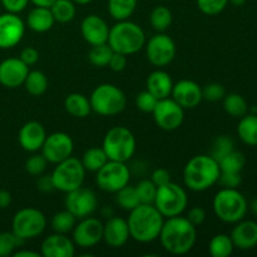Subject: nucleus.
Masks as SVG:
<instances>
[{
  "mask_svg": "<svg viewBox=\"0 0 257 257\" xmlns=\"http://www.w3.org/2000/svg\"><path fill=\"white\" fill-rule=\"evenodd\" d=\"M161 243L167 252L172 255H185L190 252L197 240V230L187 217L175 216L163 222L160 232Z\"/></svg>",
  "mask_w": 257,
  "mask_h": 257,
  "instance_id": "f257e3e1",
  "label": "nucleus"
},
{
  "mask_svg": "<svg viewBox=\"0 0 257 257\" xmlns=\"http://www.w3.org/2000/svg\"><path fill=\"white\" fill-rule=\"evenodd\" d=\"M155 205L140 203L130 211L128 228L131 237L141 243H150L160 237L165 220Z\"/></svg>",
  "mask_w": 257,
  "mask_h": 257,
  "instance_id": "f03ea898",
  "label": "nucleus"
},
{
  "mask_svg": "<svg viewBox=\"0 0 257 257\" xmlns=\"http://www.w3.org/2000/svg\"><path fill=\"white\" fill-rule=\"evenodd\" d=\"M220 175V165L212 156L198 155L191 158L185 166L183 182L188 190L202 192L216 185Z\"/></svg>",
  "mask_w": 257,
  "mask_h": 257,
  "instance_id": "7ed1b4c3",
  "label": "nucleus"
},
{
  "mask_svg": "<svg viewBox=\"0 0 257 257\" xmlns=\"http://www.w3.org/2000/svg\"><path fill=\"white\" fill-rule=\"evenodd\" d=\"M108 44L113 52L128 55L140 52L146 44V34L142 28L130 20H122L109 29Z\"/></svg>",
  "mask_w": 257,
  "mask_h": 257,
  "instance_id": "20e7f679",
  "label": "nucleus"
},
{
  "mask_svg": "<svg viewBox=\"0 0 257 257\" xmlns=\"http://www.w3.org/2000/svg\"><path fill=\"white\" fill-rule=\"evenodd\" d=\"M212 207L218 220L226 223H236L243 220L248 210L245 196L237 188L225 187L216 193Z\"/></svg>",
  "mask_w": 257,
  "mask_h": 257,
  "instance_id": "39448f33",
  "label": "nucleus"
},
{
  "mask_svg": "<svg viewBox=\"0 0 257 257\" xmlns=\"http://www.w3.org/2000/svg\"><path fill=\"white\" fill-rule=\"evenodd\" d=\"M92 110L99 115L110 117L119 114L127 105V97L124 92L117 85L104 83L95 87L89 97Z\"/></svg>",
  "mask_w": 257,
  "mask_h": 257,
  "instance_id": "423d86ee",
  "label": "nucleus"
},
{
  "mask_svg": "<svg viewBox=\"0 0 257 257\" xmlns=\"http://www.w3.org/2000/svg\"><path fill=\"white\" fill-rule=\"evenodd\" d=\"M136 138L128 128L117 125L110 128L104 136L102 148L108 160L127 162L136 152Z\"/></svg>",
  "mask_w": 257,
  "mask_h": 257,
  "instance_id": "0eeeda50",
  "label": "nucleus"
},
{
  "mask_svg": "<svg viewBox=\"0 0 257 257\" xmlns=\"http://www.w3.org/2000/svg\"><path fill=\"white\" fill-rule=\"evenodd\" d=\"M155 207L161 212L163 217H175L182 215L188 205L187 192L177 183L170 181L166 185L157 187Z\"/></svg>",
  "mask_w": 257,
  "mask_h": 257,
  "instance_id": "6e6552de",
  "label": "nucleus"
},
{
  "mask_svg": "<svg viewBox=\"0 0 257 257\" xmlns=\"http://www.w3.org/2000/svg\"><path fill=\"white\" fill-rule=\"evenodd\" d=\"M85 168L82 161L70 156L67 160L55 165L52 172V180L55 190L68 193L83 186L85 178Z\"/></svg>",
  "mask_w": 257,
  "mask_h": 257,
  "instance_id": "1a4fd4ad",
  "label": "nucleus"
},
{
  "mask_svg": "<svg viewBox=\"0 0 257 257\" xmlns=\"http://www.w3.org/2000/svg\"><path fill=\"white\" fill-rule=\"evenodd\" d=\"M13 232L22 240H32L44 232L47 227V217L40 210L25 207L18 211L13 217Z\"/></svg>",
  "mask_w": 257,
  "mask_h": 257,
  "instance_id": "9d476101",
  "label": "nucleus"
},
{
  "mask_svg": "<svg viewBox=\"0 0 257 257\" xmlns=\"http://www.w3.org/2000/svg\"><path fill=\"white\" fill-rule=\"evenodd\" d=\"M131 180V171L125 162L108 161L99 171H97V185L102 191L115 193L127 186Z\"/></svg>",
  "mask_w": 257,
  "mask_h": 257,
  "instance_id": "9b49d317",
  "label": "nucleus"
},
{
  "mask_svg": "<svg viewBox=\"0 0 257 257\" xmlns=\"http://www.w3.org/2000/svg\"><path fill=\"white\" fill-rule=\"evenodd\" d=\"M156 124L163 131H175L185 119V109L173 98L158 99L152 112Z\"/></svg>",
  "mask_w": 257,
  "mask_h": 257,
  "instance_id": "f8f14e48",
  "label": "nucleus"
},
{
  "mask_svg": "<svg viewBox=\"0 0 257 257\" xmlns=\"http://www.w3.org/2000/svg\"><path fill=\"white\" fill-rule=\"evenodd\" d=\"M146 53L151 64L155 67H166L175 59L177 48L172 38L165 33H158L148 40Z\"/></svg>",
  "mask_w": 257,
  "mask_h": 257,
  "instance_id": "ddd939ff",
  "label": "nucleus"
},
{
  "mask_svg": "<svg viewBox=\"0 0 257 257\" xmlns=\"http://www.w3.org/2000/svg\"><path fill=\"white\" fill-rule=\"evenodd\" d=\"M98 207V198L89 188L83 186L67 193L65 197V210L72 212L77 220L92 216Z\"/></svg>",
  "mask_w": 257,
  "mask_h": 257,
  "instance_id": "4468645a",
  "label": "nucleus"
},
{
  "mask_svg": "<svg viewBox=\"0 0 257 257\" xmlns=\"http://www.w3.org/2000/svg\"><path fill=\"white\" fill-rule=\"evenodd\" d=\"M74 150V143L68 133L55 132L47 136L42 147V155L44 156L48 163H57L67 160L72 156Z\"/></svg>",
  "mask_w": 257,
  "mask_h": 257,
  "instance_id": "2eb2a0df",
  "label": "nucleus"
},
{
  "mask_svg": "<svg viewBox=\"0 0 257 257\" xmlns=\"http://www.w3.org/2000/svg\"><path fill=\"white\" fill-rule=\"evenodd\" d=\"M72 232L75 245L83 248L94 247L103 240V223L98 218L88 216L78 225L75 223Z\"/></svg>",
  "mask_w": 257,
  "mask_h": 257,
  "instance_id": "dca6fc26",
  "label": "nucleus"
},
{
  "mask_svg": "<svg viewBox=\"0 0 257 257\" xmlns=\"http://www.w3.org/2000/svg\"><path fill=\"white\" fill-rule=\"evenodd\" d=\"M25 25L22 18L14 13L0 15V49H10L22 42Z\"/></svg>",
  "mask_w": 257,
  "mask_h": 257,
  "instance_id": "f3484780",
  "label": "nucleus"
},
{
  "mask_svg": "<svg viewBox=\"0 0 257 257\" xmlns=\"http://www.w3.org/2000/svg\"><path fill=\"white\" fill-rule=\"evenodd\" d=\"M29 67L20 58H8L0 63V84L14 89L24 84Z\"/></svg>",
  "mask_w": 257,
  "mask_h": 257,
  "instance_id": "a211bd4d",
  "label": "nucleus"
},
{
  "mask_svg": "<svg viewBox=\"0 0 257 257\" xmlns=\"http://www.w3.org/2000/svg\"><path fill=\"white\" fill-rule=\"evenodd\" d=\"M171 95L183 109H192L203 99L202 88L190 79H182L173 84Z\"/></svg>",
  "mask_w": 257,
  "mask_h": 257,
  "instance_id": "6ab92c4d",
  "label": "nucleus"
},
{
  "mask_svg": "<svg viewBox=\"0 0 257 257\" xmlns=\"http://www.w3.org/2000/svg\"><path fill=\"white\" fill-rule=\"evenodd\" d=\"M108 24L103 18L98 17L95 14H90L82 20L80 24V32H82L83 39L93 45L103 44L108 42V35H109Z\"/></svg>",
  "mask_w": 257,
  "mask_h": 257,
  "instance_id": "aec40b11",
  "label": "nucleus"
},
{
  "mask_svg": "<svg viewBox=\"0 0 257 257\" xmlns=\"http://www.w3.org/2000/svg\"><path fill=\"white\" fill-rule=\"evenodd\" d=\"M75 243L64 233H53L44 238L40 247V255L44 257H73Z\"/></svg>",
  "mask_w": 257,
  "mask_h": 257,
  "instance_id": "412c9836",
  "label": "nucleus"
},
{
  "mask_svg": "<svg viewBox=\"0 0 257 257\" xmlns=\"http://www.w3.org/2000/svg\"><path fill=\"white\" fill-rule=\"evenodd\" d=\"M45 138H47L45 128L43 127L42 123L37 122V120H30V122L25 123L20 128L19 136H18V140H19L23 150L32 153L42 150Z\"/></svg>",
  "mask_w": 257,
  "mask_h": 257,
  "instance_id": "4be33fe9",
  "label": "nucleus"
},
{
  "mask_svg": "<svg viewBox=\"0 0 257 257\" xmlns=\"http://www.w3.org/2000/svg\"><path fill=\"white\" fill-rule=\"evenodd\" d=\"M131 237L127 220L122 217H110L103 225V241L109 247L119 248L127 243Z\"/></svg>",
  "mask_w": 257,
  "mask_h": 257,
  "instance_id": "5701e85b",
  "label": "nucleus"
},
{
  "mask_svg": "<svg viewBox=\"0 0 257 257\" xmlns=\"http://www.w3.org/2000/svg\"><path fill=\"white\" fill-rule=\"evenodd\" d=\"M230 236L235 247L243 251L251 250L257 246V222L251 220L238 221Z\"/></svg>",
  "mask_w": 257,
  "mask_h": 257,
  "instance_id": "b1692460",
  "label": "nucleus"
},
{
  "mask_svg": "<svg viewBox=\"0 0 257 257\" xmlns=\"http://www.w3.org/2000/svg\"><path fill=\"white\" fill-rule=\"evenodd\" d=\"M173 82L171 75L165 70H155L147 78V90L157 99L168 98L172 93Z\"/></svg>",
  "mask_w": 257,
  "mask_h": 257,
  "instance_id": "393cba45",
  "label": "nucleus"
},
{
  "mask_svg": "<svg viewBox=\"0 0 257 257\" xmlns=\"http://www.w3.org/2000/svg\"><path fill=\"white\" fill-rule=\"evenodd\" d=\"M55 20L49 8L35 7L28 14L27 24L30 30L35 33H45L54 25Z\"/></svg>",
  "mask_w": 257,
  "mask_h": 257,
  "instance_id": "a878e982",
  "label": "nucleus"
},
{
  "mask_svg": "<svg viewBox=\"0 0 257 257\" xmlns=\"http://www.w3.org/2000/svg\"><path fill=\"white\" fill-rule=\"evenodd\" d=\"M65 110L69 113L72 117L75 118H85L92 112L89 98L85 97L80 93H70L64 99Z\"/></svg>",
  "mask_w": 257,
  "mask_h": 257,
  "instance_id": "bb28decb",
  "label": "nucleus"
},
{
  "mask_svg": "<svg viewBox=\"0 0 257 257\" xmlns=\"http://www.w3.org/2000/svg\"><path fill=\"white\" fill-rule=\"evenodd\" d=\"M237 135L245 145L257 146V114H245L237 125Z\"/></svg>",
  "mask_w": 257,
  "mask_h": 257,
  "instance_id": "cd10ccee",
  "label": "nucleus"
},
{
  "mask_svg": "<svg viewBox=\"0 0 257 257\" xmlns=\"http://www.w3.org/2000/svg\"><path fill=\"white\" fill-rule=\"evenodd\" d=\"M137 8V0H108V13L117 22L128 20Z\"/></svg>",
  "mask_w": 257,
  "mask_h": 257,
  "instance_id": "c85d7f7f",
  "label": "nucleus"
},
{
  "mask_svg": "<svg viewBox=\"0 0 257 257\" xmlns=\"http://www.w3.org/2000/svg\"><path fill=\"white\" fill-rule=\"evenodd\" d=\"M50 12H52L54 20L58 23H69L75 18V3L73 0H55L50 5Z\"/></svg>",
  "mask_w": 257,
  "mask_h": 257,
  "instance_id": "c756f323",
  "label": "nucleus"
},
{
  "mask_svg": "<svg viewBox=\"0 0 257 257\" xmlns=\"http://www.w3.org/2000/svg\"><path fill=\"white\" fill-rule=\"evenodd\" d=\"M233 246L231 236L226 233H218L211 238L208 243V251L212 257H228L233 252Z\"/></svg>",
  "mask_w": 257,
  "mask_h": 257,
  "instance_id": "7c9ffc66",
  "label": "nucleus"
},
{
  "mask_svg": "<svg viewBox=\"0 0 257 257\" xmlns=\"http://www.w3.org/2000/svg\"><path fill=\"white\" fill-rule=\"evenodd\" d=\"M48 78L40 70H32L28 73L27 78H25L24 87L29 94L34 95V97H39V95L44 94L48 89Z\"/></svg>",
  "mask_w": 257,
  "mask_h": 257,
  "instance_id": "2f4dec72",
  "label": "nucleus"
},
{
  "mask_svg": "<svg viewBox=\"0 0 257 257\" xmlns=\"http://www.w3.org/2000/svg\"><path fill=\"white\" fill-rule=\"evenodd\" d=\"M80 161H82L85 171L97 172L109 160H108L107 155H105L104 150L102 147H92L85 151L84 155H83V158Z\"/></svg>",
  "mask_w": 257,
  "mask_h": 257,
  "instance_id": "473e14b6",
  "label": "nucleus"
},
{
  "mask_svg": "<svg viewBox=\"0 0 257 257\" xmlns=\"http://www.w3.org/2000/svg\"><path fill=\"white\" fill-rule=\"evenodd\" d=\"M223 108L226 113L235 118H241L247 114L248 105L245 98L238 93H231L223 97Z\"/></svg>",
  "mask_w": 257,
  "mask_h": 257,
  "instance_id": "72a5a7b5",
  "label": "nucleus"
},
{
  "mask_svg": "<svg viewBox=\"0 0 257 257\" xmlns=\"http://www.w3.org/2000/svg\"><path fill=\"white\" fill-rule=\"evenodd\" d=\"M172 13L165 5H158V7H156L151 12L150 15L151 25L158 33L166 32L171 27V24H172Z\"/></svg>",
  "mask_w": 257,
  "mask_h": 257,
  "instance_id": "f704fd0d",
  "label": "nucleus"
},
{
  "mask_svg": "<svg viewBox=\"0 0 257 257\" xmlns=\"http://www.w3.org/2000/svg\"><path fill=\"white\" fill-rule=\"evenodd\" d=\"M75 222H77V217L72 212H69L68 210L59 211L52 217V228L54 232L67 235V233L72 232Z\"/></svg>",
  "mask_w": 257,
  "mask_h": 257,
  "instance_id": "c9c22d12",
  "label": "nucleus"
},
{
  "mask_svg": "<svg viewBox=\"0 0 257 257\" xmlns=\"http://www.w3.org/2000/svg\"><path fill=\"white\" fill-rule=\"evenodd\" d=\"M245 156L238 151L233 150L225 157L218 161L221 172H232V173H241L243 167H245Z\"/></svg>",
  "mask_w": 257,
  "mask_h": 257,
  "instance_id": "e433bc0d",
  "label": "nucleus"
},
{
  "mask_svg": "<svg viewBox=\"0 0 257 257\" xmlns=\"http://www.w3.org/2000/svg\"><path fill=\"white\" fill-rule=\"evenodd\" d=\"M113 49L108 43H103V44L93 45L92 49L88 53V58L89 62L95 67H107L109 64V60L113 55Z\"/></svg>",
  "mask_w": 257,
  "mask_h": 257,
  "instance_id": "4c0bfd02",
  "label": "nucleus"
},
{
  "mask_svg": "<svg viewBox=\"0 0 257 257\" xmlns=\"http://www.w3.org/2000/svg\"><path fill=\"white\" fill-rule=\"evenodd\" d=\"M115 195H117L115 196L117 203L125 211L133 210V208L137 207L141 203L135 186H124V187L120 188L119 191H117Z\"/></svg>",
  "mask_w": 257,
  "mask_h": 257,
  "instance_id": "58836bf2",
  "label": "nucleus"
},
{
  "mask_svg": "<svg viewBox=\"0 0 257 257\" xmlns=\"http://www.w3.org/2000/svg\"><path fill=\"white\" fill-rule=\"evenodd\" d=\"M233 150H235V143H233L232 138L228 137V136H220V137L213 141L210 156H212L218 162L221 158L232 152Z\"/></svg>",
  "mask_w": 257,
  "mask_h": 257,
  "instance_id": "ea45409f",
  "label": "nucleus"
},
{
  "mask_svg": "<svg viewBox=\"0 0 257 257\" xmlns=\"http://www.w3.org/2000/svg\"><path fill=\"white\" fill-rule=\"evenodd\" d=\"M135 187L136 191H137V195L141 203H150V205H153L156 193H157V186L152 182V180L140 181Z\"/></svg>",
  "mask_w": 257,
  "mask_h": 257,
  "instance_id": "a19ab883",
  "label": "nucleus"
},
{
  "mask_svg": "<svg viewBox=\"0 0 257 257\" xmlns=\"http://www.w3.org/2000/svg\"><path fill=\"white\" fill-rule=\"evenodd\" d=\"M24 240L15 236L13 232H0V257H8L13 255L15 248L19 247Z\"/></svg>",
  "mask_w": 257,
  "mask_h": 257,
  "instance_id": "79ce46f5",
  "label": "nucleus"
},
{
  "mask_svg": "<svg viewBox=\"0 0 257 257\" xmlns=\"http://www.w3.org/2000/svg\"><path fill=\"white\" fill-rule=\"evenodd\" d=\"M228 0H197V7L203 14L217 15L225 10Z\"/></svg>",
  "mask_w": 257,
  "mask_h": 257,
  "instance_id": "37998d69",
  "label": "nucleus"
},
{
  "mask_svg": "<svg viewBox=\"0 0 257 257\" xmlns=\"http://www.w3.org/2000/svg\"><path fill=\"white\" fill-rule=\"evenodd\" d=\"M47 165L48 161L45 160L42 153L40 155H33L25 162V171L32 176H40L44 173Z\"/></svg>",
  "mask_w": 257,
  "mask_h": 257,
  "instance_id": "c03bdc74",
  "label": "nucleus"
},
{
  "mask_svg": "<svg viewBox=\"0 0 257 257\" xmlns=\"http://www.w3.org/2000/svg\"><path fill=\"white\" fill-rule=\"evenodd\" d=\"M157 102V98L148 90H143V92L138 93L137 97H136V105H137L138 109L145 113H152Z\"/></svg>",
  "mask_w": 257,
  "mask_h": 257,
  "instance_id": "a18cd8bd",
  "label": "nucleus"
},
{
  "mask_svg": "<svg viewBox=\"0 0 257 257\" xmlns=\"http://www.w3.org/2000/svg\"><path fill=\"white\" fill-rule=\"evenodd\" d=\"M203 99L210 100V102H218L222 100L226 95L225 87L220 83H210L202 88Z\"/></svg>",
  "mask_w": 257,
  "mask_h": 257,
  "instance_id": "49530a36",
  "label": "nucleus"
},
{
  "mask_svg": "<svg viewBox=\"0 0 257 257\" xmlns=\"http://www.w3.org/2000/svg\"><path fill=\"white\" fill-rule=\"evenodd\" d=\"M218 182L225 188H237L242 183V177H241V173L221 172Z\"/></svg>",
  "mask_w": 257,
  "mask_h": 257,
  "instance_id": "de8ad7c7",
  "label": "nucleus"
},
{
  "mask_svg": "<svg viewBox=\"0 0 257 257\" xmlns=\"http://www.w3.org/2000/svg\"><path fill=\"white\" fill-rule=\"evenodd\" d=\"M108 67L113 70V72H122L127 67V55L122 54V53H113L112 58L109 60Z\"/></svg>",
  "mask_w": 257,
  "mask_h": 257,
  "instance_id": "09e8293b",
  "label": "nucleus"
},
{
  "mask_svg": "<svg viewBox=\"0 0 257 257\" xmlns=\"http://www.w3.org/2000/svg\"><path fill=\"white\" fill-rule=\"evenodd\" d=\"M29 0H2V4L8 13L19 14L28 7Z\"/></svg>",
  "mask_w": 257,
  "mask_h": 257,
  "instance_id": "8fccbe9b",
  "label": "nucleus"
},
{
  "mask_svg": "<svg viewBox=\"0 0 257 257\" xmlns=\"http://www.w3.org/2000/svg\"><path fill=\"white\" fill-rule=\"evenodd\" d=\"M187 220L190 221L192 225H195L196 227L200 225H202L203 222H205L206 220V211L205 208L202 207H198V206H196V207L191 208L190 211H188V215H187Z\"/></svg>",
  "mask_w": 257,
  "mask_h": 257,
  "instance_id": "3c124183",
  "label": "nucleus"
},
{
  "mask_svg": "<svg viewBox=\"0 0 257 257\" xmlns=\"http://www.w3.org/2000/svg\"><path fill=\"white\" fill-rule=\"evenodd\" d=\"M19 58L29 67V65H34L39 60V52L35 48L27 47L20 52Z\"/></svg>",
  "mask_w": 257,
  "mask_h": 257,
  "instance_id": "603ef678",
  "label": "nucleus"
},
{
  "mask_svg": "<svg viewBox=\"0 0 257 257\" xmlns=\"http://www.w3.org/2000/svg\"><path fill=\"white\" fill-rule=\"evenodd\" d=\"M151 180H152V182L155 183L157 187H160V186L166 185V183L170 182L171 175L167 170H165V168H157V170L153 171L152 176H151Z\"/></svg>",
  "mask_w": 257,
  "mask_h": 257,
  "instance_id": "864d4df0",
  "label": "nucleus"
},
{
  "mask_svg": "<svg viewBox=\"0 0 257 257\" xmlns=\"http://www.w3.org/2000/svg\"><path fill=\"white\" fill-rule=\"evenodd\" d=\"M37 187L38 190L42 191V192H52L53 190H55L54 183H53V180H52V176L40 175V177L38 178L37 181Z\"/></svg>",
  "mask_w": 257,
  "mask_h": 257,
  "instance_id": "5fc2aeb1",
  "label": "nucleus"
},
{
  "mask_svg": "<svg viewBox=\"0 0 257 257\" xmlns=\"http://www.w3.org/2000/svg\"><path fill=\"white\" fill-rule=\"evenodd\" d=\"M12 203V195L8 191L0 190V210L9 207Z\"/></svg>",
  "mask_w": 257,
  "mask_h": 257,
  "instance_id": "6e6d98bb",
  "label": "nucleus"
},
{
  "mask_svg": "<svg viewBox=\"0 0 257 257\" xmlns=\"http://www.w3.org/2000/svg\"><path fill=\"white\" fill-rule=\"evenodd\" d=\"M13 256L14 257H39L40 253L34 252V251H29V250H20L13 253Z\"/></svg>",
  "mask_w": 257,
  "mask_h": 257,
  "instance_id": "4d7b16f0",
  "label": "nucleus"
},
{
  "mask_svg": "<svg viewBox=\"0 0 257 257\" xmlns=\"http://www.w3.org/2000/svg\"><path fill=\"white\" fill-rule=\"evenodd\" d=\"M29 2H32L35 7L50 8V5H52L55 0H29Z\"/></svg>",
  "mask_w": 257,
  "mask_h": 257,
  "instance_id": "13d9d810",
  "label": "nucleus"
},
{
  "mask_svg": "<svg viewBox=\"0 0 257 257\" xmlns=\"http://www.w3.org/2000/svg\"><path fill=\"white\" fill-rule=\"evenodd\" d=\"M228 3H231V4L235 5V7H242L246 3V0H228Z\"/></svg>",
  "mask_w": 257,
  "mask_h": 257,
  "instance_id": "bf43d9fd",
  "label": "nucleus"
},
{
  "mask_svg": "<svg viewBox=\"0 0 257 257\" xmlns=\"http://www.w3.org/2000/svg\"><path fill=\"white\" fill-rule=\"evenodd\" d=\"M251 211H252L253 213H255V215L257 216V197L255 198V200L252 201V202H251Z\"/></svg>",
  "mask_w": 257,
  "mask_h": 257,
  "instance_id": "052dcab7",
  "label": "nucleus"
},
{
  "mask_svg": "<svg viewBox=\"0 0 257 257\" xmlns=\"http://www.w3.org/2000/svg\"><path fill=\"white\" fill-rule=\"evenodd\" d=\"M73 2L78 5H87L89 3H92V0H73Z\"/></svg>",
  "mask_w": 257,
  "mask_h": 257,
  "instance_id": "680f3d73",
  "label": "nucleus"
}]
</instances>
